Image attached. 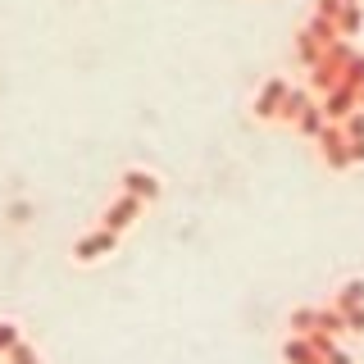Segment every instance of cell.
Returning <instances> with one entry per match:
<instances>
[{
    "instance_id": "cell-9",
    "label": "cell",
    "mask_w": 364,
    "mask_h": 364,
    "mask_svg": "<svg viewBox=\"0 0 364 364\" xmlns=\"http://www.w3.org/2000/svg\"><path fill=\"white\" fill-rule=\"evenodd\" d=\"M333 305L337 310H350V305H364V278H346L337 287V296H333Z\"/></svg>"
},
{
    "instance_id": "cell-16",
    "label": "cell",
    "mask_w": 364,
    "mask_h": 364,
    "mask_svg": "<svg viewBox=\"0 0 364 364\" xmlns=\"http://www.w3.org/2000/svg\"><path fill=\"white\" fill-rule=\"evenodd\" d=\"M341 314H346V333L364 337V305H350V310H341Z\"/></svg>"
},
{
    "instance_id": "cell-12",
    "label": "cell",
    "mask_w": 364,
    "mask_h": 364,
    "mask_svg": "<svg viewBox=\"0 0 364 364\" xmlns=\"http://www.w3.org/2000/svg\"><path fill=\"white\" fill-rule=\"evenodd\" d=\"M305 105H310V100H305V91H287V96H282V105H278V119L282 123H296Z\"/></svg>"
},
{
    "instance_id": "cell-11",
    "label": "cell",
    "mask_w": 364,
    "mask_h": 364,
    "mask_svg": "<svg viewBox=\"0 0 364 364\" xmlns=\"http://www.w3.org/2000/svg\"><path fill=\"white\" fill-rule=\"evenodd\" d=\"M323 109H318V105H305L301 109V119H296V128H301V136H318V132H323Z\"/></svg>"
},
{
    "instance_id": "cell-15",
    "label": "cell",
    "mask_w": 364,
    "mask_h": 364,
    "mask_svg": "<svg viewBox=\"0 0 364 364\" xmlns=\"http://www.w3.org/2000/svg\"><path fill=\"white\" fill-rule=\"evenodd\" d=\"M341 132H346V136H364V109H350L346 119H341Z\"/></svg>"
},
{
    "instance_id": "cell-14",
    "label": "cell",
    "mask_w": 364,
    "mask_h": 364,
    "mask_svg": "<svg viewBox=\"0 0 364 364\" xmlns=\"http://www.w3.org/2000/svg\"><path fill=\"white\" fill-rule=\"evenodd\" d=\"M23 337V328H18V318H0V360H5V350L14 346V341Z\"/></svg>"
},
{
    "instance_id": "cell-7",
    "label": "cell",
    "mask_w": 364,
    "mask_h": 364,
    "mask_svg": "<svg viewBox=\"0 0 364 364\" xmlns=\"http://www.w3.org/2000/svg\"><path fill=\"white\" fill-rule=\"evenodd\" d=\"M282 96H287V82H282V77H273V82L255 96V119H278Z\"/></svg>"
},
{
    "instance_id": "cell-5",
    "label": "cell",
    "mask_w": 364,
    "mask_h": 364,
    "mask_svg": "<svg viewBox=\"0 0 364 364\" xmlns=\"http://www.w3.org/2000/svg\"><path fill=\"white\" fill-rule=\"evenodd\" d=\"M355 105H360V100H355V87L337 82V87H328V100H323L318 109H323V119H328V123H341V119H346V114L355 109Z\"/></svg>"
},
{
    "instance_id": "cell-10",
    "label": "cell",
    "mask_w": 364,
    "mask_h": 364,
    "mask_svg": "<svg viewBox=\"0 0 364 364\" xmlns=\"http://www.w3.org/2000/svg\"><path fill=\"white\" fill-rule=\"evenodd\" d=\"M5 360H9V364H46V355H41L37 346H32V341H23V337L5 350Z\"/></svg>"
},
{
    "instance_id": "cell-13",
    "label": "cell",
    "mask_w": 364,
    "mask_h": 364,
    "mask_svg": "<svg viewBox=\"0 0 364 364\" xmlns=\"http://www.w3.org/2000/svg\"><path fill=\"white\" fill-rule=\"evenodd\" d=\"M287 328H291V333H310V328H314V305L291 310V314H287Z\"/></svg>"
},
{
    "instance_id": "cell-4",
    "label": "cell",
    "mask_w": 364,
    "mask_h": 364,
    "mask_svg": "<svg viewBox=\"0 0 364 364\" xmlns=\"http://www.w3.org/2000/svg\"><path fill=\"white\" fill-rule=\"evenodd\" d=\"M119 187L128 191V196H136V200H146V205L164 196V182H159V178L151 173V168H123V173H119Z\"/></svg>"
},
{
    "instance_id": "cell-1",
    "label": "cell",
    "mask_w": 364,
    "mask_h": 364,
    "mask_svg": "<svg viewBox=\"0 0 364 364\" xmlns=\"http://www.w3.org/2000/svg\"><path fill=\"white\" fill-rule=\"evenodd\" d=\"M114 250H119V232H109V228H91V232H82L73 242L68 259H73V264H100V259H109Z\"/></svg>"
},
{
    "instance_id": "cell-2",
    "label": "cell",
    "mask_w": 364,
    "mask_h": 364,
    "mask_svg": "<svg viewBox=\"0 0 364 364\" xmlns=\"http://www.w3.org/2000/svg\"><path fill=\"white\" fill-rule=\"evenodd\" d=\"M146 214V200H136L128 196V191H119L109 205H105V214H100V228H109V232H128V228H136V219Z\"/></svg>"
},
{
    "instance_id": "cell-6",
    "label": "cell",
    "mask_w": 364,
    "mask_h": 364,
    "mask_svg": "<svg viewBox=\"0 0 364 364\" xmlns=\"http://www.w3.org/2000/svg\"><path fill=\"white\" fill-rule=\"evenodd\" d=\"M282 364H323V355L310 346L305 333H291L287 341H282Z\"/></svg>"
},
{
    "instance_id": "cell-18",
    "label": "cell",
    "mask_w": 364,
    "mask_h": 364,
    "mask_svg": "<svg viewBox=\"0 0 364 364\" xmlns=\"http://www.w3.org/2000/svg\"><path fill=\"white\" fill-rule=\"evenodd\" d=\"M323 364H355V360H350V350L333 346V350H328V355H323Z\"/></svg>"
},
{
    "instance_id": "cell-3",
    "label": "cell",
    "mask_w": 364,
    "mask_h": 364,
    "mask_svg": "<svg viewBox=\"0 0 364 364\" xmlns=\"http://www.w3.org/2000/svg\"><path fill=\"white\" fill-rule=\"evenodd\" d=\"M318 141V155H323L328 168H350V151H346V132H341V123H323V132L314 136Z\"/></svg>"
},
{
    "instance_id": "cell-17",
    "label": "cell",
    "mask_w": 364,
    "mask_h": 364,
    "mask_svg": "<svg viewBox=\"0 0 364 364\" xmlns=\"http://www.w3.org/2000/svg\"><path fill=\"white\" fill-rule=\"evenodd\" d=\"M346 151H350V164H364V136H346Z\"/></svg>"
},
{
    "instance_id": "cell-8",
    "label": "cell",
    "mask_w": 364,
    "mask_h": 364,
    "mask_svg": "<svg viewBox=\"0 0 364 364\" xmlns=\"http://www.w3.org/2000/svg\"><path fill=\"white\" fill-rule=\"evenodd\" d=\"M314 328H323V333L341 337V333H346V314H341L337 305H314Z\"/></svg>"
}]
</instances>
